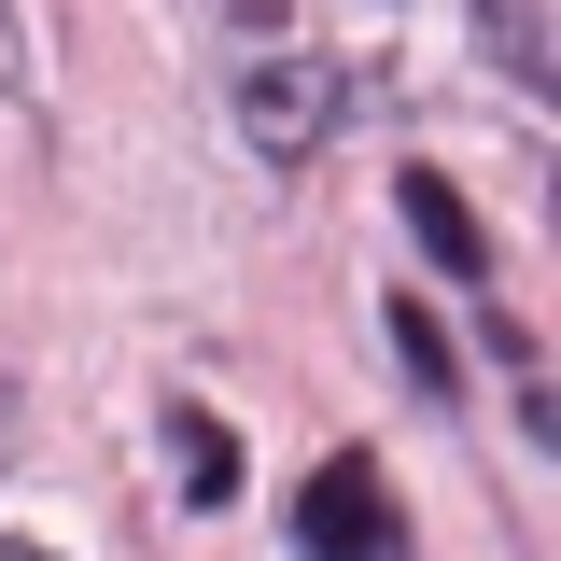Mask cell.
I'll use <instances>...</instances> for the list:
<instances>
[{"label":"cell","instance_id":"1","mask_svg":"<svg viewBox=\"0 0 561 561\" xmlns=\"http://www.w3.org/2000/svg\"><path fill=\"white\" fill-rule=\"evenodd\" d=\"M295 561H393V491L365 449H323L295 491Z\"/></svg>","mask_w":561,"mask_h":561},{"label":"cell","instance_id":"2","mask_svg":"<svg viewBox=\"0 0 561 561\" xmlns=\"http://www.w3.org/2000/svg\"><path fill=\"white\" fill-rule=\"evenodd\" d=\"M337 113H351L337 57H253V70H239V140H253V154H280V169H295V154H323V127H337Z\"/></svg>","mask_w":561,"mask_h":561},{"label":"cell","instance_id":"3","mask_svg":"<svg viewBox=\"0 0 561 561\" xmlns=\"http://www.w3.org/2000/svg\"><path fill=\"white\" fill-rule=\"evenodd\" d=\"M393 210H408V239L435 253V280H491V225L449 197L435 169H393Z\"/></svg>","mask_w":561,"mask_h":561},{"label":"cell","instance_id":"4","mask_svg":"<svg viewBox=\"0 0 561 561\" xmlns=\"http://www.w3.org/2000/svg\"><path fill=\"white\" fill-rule=\"evenodd\" d=\"M169 449H183V491H197V505H239V435L210 408H169Z\"/></svg>","mask_w":561,"mask_h":561},{"label":"cell","instance_id":"5","mask_svg":"<svg viewBox=\"0 0 561 561\" xmlns=\"http://www.w3.org/2000/svg\"><path fill=\"white\" fill-rule=\"evenodd\" d=\"M393 365H408V379H421V393H435V408L463 393V365H449V323H435L421 295H393Z\"/></svg>","mask_w":561,"mask_h":561},{"label":"cell","instance_id":"6","mask_svg":"<svg viewBox=\"0 0 561 561\" xmlns=\"http://www.w3.org/2000/svg\"><path fill=\"white\" fill-rule=\"evenodd\" d=\"M14 84H28V14L0 0V99H14Z\"/></svg>","mask_w":561,"mask_h":561},{"label":"cell","instance_id":"7","mask_svg":"<svg viewBox=\"0 0 561 561\" xmlns=\"http://www.w3.org/2000/svg\"><path fill=\"white\" fill-rule=\"evenodd\" d=\"M0 561H57V548H28V534H0Z\"/></svg>","mask_w":561,"mask_h":561}]
</instances>
